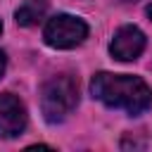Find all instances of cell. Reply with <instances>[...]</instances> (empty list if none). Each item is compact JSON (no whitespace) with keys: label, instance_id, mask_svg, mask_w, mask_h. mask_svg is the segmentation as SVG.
Returning a JSON list of instances; mask_svg holds the SVG:
<instances>
[{"label":"cell","instance_id":"obj_1","mask_svg":"<svg viewBox=\"0 0 152 152\" xmlns=\"http://www.w3.org/2000/svg\"><path fill=\"white\" fill-rule=\"evenodd\" d=\"M90 93L95 100L104 102L112 109H124L128 114H142L152 104L150 86L128 74H107L100 71L90 81Z\"/></svg>","mask_w":152,"mask_h":152},{"label":"cell","instance_id":"obj_2","mask_svg":"<svg viewBox=\"0 0 152 152\" xmlns=\"http://www.w3.org/2000/svg\"><path fill=\"white\" fill-rule=\"evenodd\" d=\"M78 102V83L69 74L52 76L40 88V109L50 124L64 121Z\"/></svg>","mask_w":152,"mask_h":152},{"label":"cell","instance_id":"obj_3","mask_svg":"<svg viewBox=\"0 0 152 152\" xmlns=\"http://www.w3.org/2000/svg\"><path fill=\"white\" fill-rule=\"evenodd\" d=\"M86 36H88L86 21L78 19V17H71V14L52 17L45 24V31H43L45 43L52 45V48H59V50H69V48L81 45L86 40Z\"/></svg>","mask_w":152,"mask_h":152},{"label":"cell","instance_id":"obj_4","mask_svg":"<svg viewBox=\"0 0 152 152\" xmlns=\"http://www.w3.org/2000/svg\"><path fill=\"white\" fill-rule=\"evenodd\" d=\"M26 128V109L21 100L12 93L0 95V135L2 138H17Z\"/></svg>","mask_w":152,"mask_h":152},{"label":"cell","instance_id":"obj_5","mask_svg":"<svg viewBox=\"0 0 152 152\" xmlns=\"http://www.w3.org/2000/svg\"><path fill=\"white\" fill-rule=\"evenodd\" d=\"M142 50H145V36H142V31L138 26H121L114 33L112 45H109L112 57L119 59V62L138 59Z\"/></svg>","mask_w":152,"mask_h":152},{"label":"cell","instance_id":"obj_6","mask_svg":"<svg viewBox=\"0 0 152 152\" xmlns=\"http://www.w3.org/2000/svg\"><path fill=\"white\" fill-rule=\"evenodd\" d=\"M45 10H48V2L45 0H26L17 10V14H14L17 17V24L19 26H33V24H38L43 19Z\"/></svg>","mask_w":152,"mask_h":152},{"label":"cell","instance_id":"obj_7","mask_svg":"<svg viewBox=\"0 0 152 152\" xmlns=\"http://www.w3.org/2000/svg\"><path fill=\"white\" fill-rule=\"evenodd\" d=\"M5 74V52H0V78Z\"/></svg>","mask_w":152,"mask_h":152},{"label":"cell","instance_id":"obj_8","mask_svg":"<svg viewBox=\"0 0 152 152\" xmlns=\"http://www.w3.org/2000/svg\"><path fill=\"white\" fill-rule=\"evenodd\" d=\"M147 17H150V19H152V2H150V5H147Z\"/></svg>","mask_w":152,"mask_h":152},{"label":"cell","instance_id":"obj_9","mask_svg":"<svg viewBox=\"0 0 152 152\" xmlns=\"http://www.w3.org/2000/svg\"><path fill=\"white\" fill-rule=\"evenodd\" d=\"M0 33H2V24H0Z\"/></svg>","mask_w":152,"mask_h":152}]
</instances>
